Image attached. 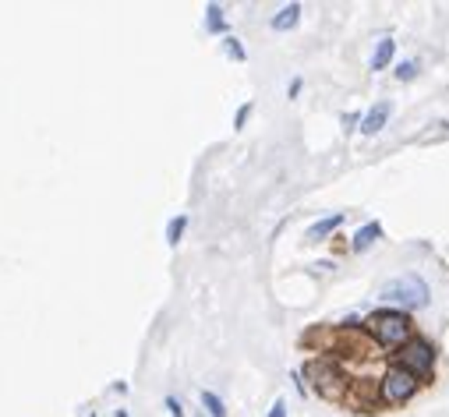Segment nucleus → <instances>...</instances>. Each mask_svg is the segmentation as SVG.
Wrapping results in <instances>:
<instances>
[{
  "mask_svg": "<svg viewBox=\"0 0 449 417\" xmlns=\"http://www.w3.org/2000/svg\"><path fill=\"white\" fill-rule=\"evenodd\" d=\"M379 297H382L386 304L404 308V315H407V312H418V308L428 304V287H425V280H421L418 273H404V276L382 283Z\"/></svg>",
  "mask_w": 449,
  "mask_h": 417,
  "instance_id": "obj_1",
  "label": "nucleus"
},
{
  "mask_svg": "<svg viewBox=\"0 0 449 417\" xmlns=\"http://www.w3.org/2000/svg\"><path fill=\"white\" fill-rule=\"evenodd\" d=\"M365 326L382 347H404L411 340V319L404 312H375Z\"/></svg>",
  "mask_w": 449,
  "mask_h": 417,
  "instance_id": "obj_2",
  "label": "nucleus"
},
{
  "mask_svg": "<svg viewBox=\"0 0 449 417\" xmlns=\"http://www.w3.org/2000/svg\"><path fill=\"white\" fill-rule=\"evenodd\" d=\"M397 368H404L414 379H428L436 372V347L428 340L411 336L404 347H397Z\"/></svg>",
  "mask_w": 449,
  "mask_h": 417,
  "instance_id": "obj_3",
  "label": "nucleus"
},
{
  "mask_svg": "<svg viewBox=\"0 0 449 417\" xmlns=\"http://www.w3.org/2000/svg\"><path fill=\"white\" fill-rule=\"evenodd\" d=\"M308 379H312V389H315L319 396H326V400H340V396L347 393V375H343L340 365L329 361V358H315V361L308 365Z\"/></svg>",
  "mask_w": 449,
  "mask_h": 417,
  "instance_id": "obj_4",
  "label": "nucleus"
},
{
  "mask_svg": "<svg viewBox=\"0 0 449 417\" xmlns=\"http://www.w3.org/2000/svg\"><path fill=\"white\" fill-rule=\"evenodd\" d=\"M379 393H382L386 404H407V400L418 393V379L393 365V368H386V375H382V382H379Z\"/></svg>",
  "mask_w": 449,
  "mask_h": 417,
  "instance_id": "obj_5",
  "label": "nucleus"
},
{
  "mask_svg": "<svg viewBox=\"0 0 449 417\" xmlns=\"http://www.w3.org/2000/svg\"><path fill=\"white\" fill-rule=\"evenodd\" d=\"M390 113H393V106H390V103H375V106L365 113V120H361V131H365V135H375V131H382V127H386V120H390Z\"/></svg>",
  "mask_w": 449,
  "mask_h": 417,
  "instance_id": "obj_6",
  "label": "nucleus"
},
{
  "mask_svg": "<svg viewBox=\"0 0 449 417\" xmlns=\"http://www.w3.org/2000/svg\"><path fill=\"white\" fill-rule=\"evenodd\" d=\"M379 237H382V223H379V219H375V223H365V227L354 234L351 248H354V251H368V248H372Z\"/></svg>",
  "mask_w": 449,
  "mask_h": 417,
  "instance_id": "obj_7",
  "label": "nucleus"
},
{
  "mask_svg": "<svg viewBox=\"0 0 449 417\" xmlns=\"http://www.w3.org/2000/svg\"><path fill=\"white\" fill-rule=\"evenodd\" d=\"M297 21H301V4H287L280 14H273V21H269V25H273L276 32H290Z\"/></svg>",
  "mask_w": 449,
  "mask_h": 417,
  "instance_id": "obj_8",
  "label": "nucleus"
},
{
  "mask_svg": "<svg viewBox=\"0 0 449 417\" xmlns=\"http://www.w3.org/2000/svg\"><path fill=\"white\" fill-rule=\"evenodd\" d=\"M343 223V212H336V216H329V219H319V223H312L308 227V241H322V237H329L336 227Z\"/></svg>",
  "mask_w": 449,
  "mask_h": 417,
  "instance_id": "obj_9",
  "label": "nucleus"
},
{
  "mask_svg": "<svg viewBox=\"0 0 449 417\" xmlns=\"http://www.w3.org/2000/svg\"><path fill=\"white\" fill-rule=\"evenodd\" d=\"M393 53H397V42H393V39H382V42L375 46V53H372V71H382V67L393 60Z\"/></svg>",
  "mask_w": 449,
  "mask_h": 417,
  "instance_id": "obj_10",
  "label": "nucleus"
},
{
  "mask_svg": "<svg viewBox=\"0 0 449 417\" xmlns=\"http://www.w3.org/2000/svg\"><path fill=\"white\" fill-rule=\"evenodd\" d=\"M205 32H227V18H223V7L220 4H209L205 7Z\"/></svg>",
  "mask_w": 449,
  "mask_h": 417,
  "instance_id": "obj_11",
  "label": "nucleus"
},
{
  "mask_svg": "<svg viewBox=\"0 0 449 417\" xmlns=\"http://www.w3.org/2000/svg\"><path fill=\"white\" fill-rule=\"evenodd\" d=\"M184 230H188V216H174V219L166 223V244H170V248H177V244H181V237H184Z\"/></svg>",
  "mask_w": 449,
  "mask_h": 417,
  "instance_id": "obj_12",
  "label": "nucleus"
},
{
  "mask_svg": "<svg viewBox=\"0 0 449 417\" xmlns=\"http://www.w3.org/2000/svg\"><path fill=\"white\" fill-rule=\"evenodd\" d=\"M202 407H205L209 417H227V404H223L212 389H202Z\"/></svg>",
  "mask_w": 449,
  "mask_h": 417,
  "instance_id": "obj_13",
  "label": "nucleus"
},
{
  "mask_svg": "<svg viewBox=\"0 0 449 417\" xmlns=\"http://www.w3.org/2000/svg\"><path fill=\"white\" fill-rule=\"evenodd\" d=\"M223 50H227V57L230 60H244L248 53H244V46H241V39H234V35H227L223 39Z\"/></svg>",
  "mask_w": 449,
  "mask_h": 417,
  "instance_id": "obj_14",
  "label": "nucleus"
},
{
  "mask_svg": "<svg viewBox=\"0 0 449 417\" xmlns=\"http://www.w3.org/2000/svg\"><path fill=\"white\" fill-rule=\"evenodd\" d=\"M414 74H418V64H414V60H404V64L397 67V78H400V81H411Z\"/></svg>",
  "mask_w": 449,
  "mask_h": 417,
  "instance_id": "obj_15",
  "label": "nucleus"
},
{
  "mask_svg": "<svg viewBox=\"0 0 449 417\" xmlns=\"http://www.w3.org/2000/svg\"><path fill=\"white\" fill-rule=\"evenodd\" d=\"M248 117H251V103H244V106H241V110H237V117H234V127H237V131H241V127H244V124H248Z\"/></svg>",
  "mask_w": 449,
  "mask_h": 417,
  "instance_id": "obj_16",
  "label": "nucleus"
},
{
  "mask_svg": "<svg viewBox=\"0 0 449 417\" xmlns=\"http://www.w3.org/2000/svg\"><path fill=\"white\" fill-rule=\"evenodd\" d=\"M166 411H170V417H184V407L177 396H166Z\"/></svg>",
  "mask_w": 449,
  "mask_h": 417,
  "instance_id": "obj_17",
  "label": "nucleus"
},
{
  "mask_svg": "<svg viewBox=\"0 0 449 417\" xmlns=\"http://www.w3.org/2000/svg\"><path fill=\"white\" fill-rule=\"evenodd\" d=\"M269 417H287V404H283V400H276V404H273V411H269Z\"/></svg>",
  "mask_w": 449,
  "mask_h": 417,
  "instance_id": "obj_18",
  "label": "nucleus"
},
{
  "mask_svg": "<svg viewBox=\"0 0 449 417\" xmlns=\"http://www.w3.org/2000/svg\"><path fill=\"white\" fill-rule=\"evenodd\" d=\"M117 417H127V411H117Z\"/></svg>",
  "mask_w": 449,
  "mask_h": 417,
  "instance_id": "obj_19",
  "label": "nucleus"
}]
</instances>
